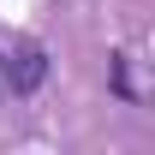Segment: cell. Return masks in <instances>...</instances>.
<instances>
[{"instance_id": "6da1fadb", "label": "cell", "mask_w": 155, "mask_h": 155, "mask_svg": "<svg viewBox=\"0 0 155 155\" xmlns=\"http://www.w3.org/2000/svg\"><path fill=\"white\" fill-rule=\"evenodd\" d=\"M0 72H6V90H12V96H36L42 78H48V54H42L36 42H24L12 54H0Z\"/></svg>"}, {"instance_id": "7a4b0ae2", "label": "cell", "mask_w": 155, "mask_h": 155, "mask_svg": "<svg viewBox=\"0 0 155 155\" xmlns=\"http://www.w3.org/2000/svg\"><path fill=\"white\" fill-rule=\"evenodd\" d=\"M114 96H125V101L137 96L131 90V54H114Z\"/></svg>"}, {"instance_id": "3957f363", "label": "cell", "mask_w": 155, "mask_h": 155, "mask_svg": "<svg viewBox=\"0 0 155 155\" xmlns=\"http://www.w3.org/2000/svg\"><path fill=\"white\" fill-rule=\"evenodd\" d=\"M0 90H6V72H0Z\"/></svg>"}]
</instances>
